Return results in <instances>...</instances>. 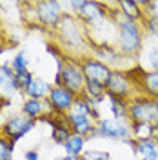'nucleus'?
<instances>
[{"mask_svg":"<svg viewBox=\"0 0 158 160\" xmlns=\"http://www.w3.org/2000/svg\"><path fill=\"white\" fill-rule=\"evenodd\" d=\"M53 35L57 37V44L67 57L71 58L86 57V51L89 49L87 29L80 24V20L73 13H64L58 28L53 31Z\"/></svg>","mask_w":158,"mask_h":160,"instance_id":"1","label":"nucleus"},{"mask_svg":"<svg viewBox=\"0 0 158 160\" xmlns=\"http://www.w3.org/2000/svg\"><path fill=\"white\" fill-rule=\"evenodd\" d=\"M146 42V33L140 22H131L118 17L116 20V49L127 57V58H136Z\"/></svg>","mask_w":158,"mask_h":160,"instance_id":"2","label":"nucleus"},{"mask_svg":"<svg viewBox=\"0 0 158 160\" xmlns=\"http://www.w3.org/2000/svg\"><path fill=\"white\" fill-rule=\"evenodd\" d=\"M129 106V122L149 124L155 129L158 128V100L149 98L146 95H135L127 102Z\"/></svg>","mask_w":158,"mask_h":160,"instance_id":"3","label":"nucleus"},{"mask_svg":"<svg viewBox=\"0 0 158 160\" xmlns=\"http://www.w3.org/2000/svg\"><path fill=\"white\" fill-rule=\"evenodd\" d=\"M57 69H60V73H62V88H66L77 97L84 95L86 78L82 75L78 58H71V57L57 58Z\"/></svg>","mask_w":158,"mask_h":160,"instance_id":"4","label":"nucleus"},{"mask_svg":"<svg viewBox=\"0 0 158 160\" xmlns=\"http://www.w3.org/2000/svg\"><path fill=\"white\" fill-rule=\"evenodd\" d=\"M64 4L57 0H44V2H33V15L37 20V26H40L44 31H53L58 28L60 20L64 17Z\"/></svg>","mask_w":158,"mask_h":160,"instance_id":"5","label":"nucleus"},{"mask_svg":"<svg viewBox=\"0 0 158 160\" xmlns=\"http://www.w3.org/2000/svg\"><path fill=\"white\" fill-rule=\"evenodd\" d=\"M122 71H126L129 80L133 82L136 95H146L149 98L158 100V71H147L142 66H135Z\"/></svg>","mask_w":158,"mask_h":160,"instance_id":"6","label":"nucleus"},{"mask_svg":"<svg viewBox=\"0 0 158 160\" xmlns=\"http://www.w3.org/2000/svg\"><path fill=\"white\" fill-rule=\"evenodd\" d=\"M75 17L80 20V24L86 28V29H95L104 26L109 18V9L107 4H98V2H86L84 0V6L80 8L78 13H75Z\"/></svg>","mask_w":158,"mask_h":160,"instance_id":"7","label":"nucleus"},{"mask_svg":"<svg viewBox=\"0 0 158 160\" xmlns=\"http://www.w3.org/2000/svg\"><path fill=\"white\" fill-rule=\"evenodd\" d=\"M35 126H37V120L29 118V117H26L24 113H20V115H11L6 118V122L0 126V133H2V137H6V138H9L11 142H18L20 138H24L29 131L35 129Z\"/></svg>","mask_w":158,"mask_h":160,"instance_id":"8","label":"nucleus"},{"mask_svg":"<svg viewBox=\"0 0 158 160\" xmlns=\"http://www.w3.org/2000/svg\"><path fill=\"white\" fill-rule=\"evenodd\" d=\"M106 91H107V98H120V100H129L136 95V89L133 86V82L129 80V77L126 75V71L122 69H113L111 73V78H109L107 86H106Z\"/></svg>","mask_w":158,"mask_h":160,"instance_id":"9","label":"nucleus"},{"mask_svg":"<svg viewBox=\"0 0 158 160\" xmlns=\"http://www.w3.org/2000/svg\"><path fill=\"white\" fill-rule=\"evenodd\" d=\"M78 64L86 80H93V82H98L102 86H107L111 73H113V68H109L107 64L100 62L98 58H95L91 55H86V57L78 58Z\"/></svg>","mask_w":158,"mask_h":160,"instance_id":"10","label":"nucleus"},{"mask_svg":"<svg viewBox=\"0 0 158 160\" xmlns=\"http://www.w3.org/2000/svg\"><path fill=\"white\" fill-rule=\"evenodd\" d=\"M77 98H78V97L73 95L71 91H67L66 88H62V86H53L51 91H49V97L46 98V102H47V106H49L51 113L64 117V115H67V113L73 109Z\"/></svg>","mask_w":158,"mask_h":160,"instance_id":"11","label":"nucleus"},{"mask_svg":"<svg viewBox=\"0 0 158 160\" xmlns=\"http://www.w3.org/2000/svg\"><path fill=\"white\" fill-rule=\"evenodd\" d=\"M96 137L126 142V140L131 138L129 122H122V120H115V118H102L96 124Z\"/></svg>","mask_w":158,"mask_h":160,"instance_id":"12","label":"nucleus"},{"mask_svg":"<svg viewBox=\"0 0 158 160\" xmlns=\"http://www.w3.org/2000/svg\"><path fill=\"white\" fill-rule=\"evenodd\" d=\"M66 120L71 126L73 135H80L84 138L96 137V122H93L87 115H82V113H77V111H69L66 115Z\"/></svg>","mask_w":158,"mask_h":160,"instance_id":"13","label":"nucleus"},{"mask_svg":"<svg viewBox=\"0 0 158 160\" xmlns=\"http://www.w3.org/2000/svg\"><path fill=\"white\" fill-rule=\"evenodd\" d=\"M20 91L17 88V78H15V71L11 68L9 62L0 64V98L13 100L15 95H18Z\"/></svg>","mask_w":158,"mask_h":160,"instance_id":"14","label":"nucleus"},{"mask_svg":"<svg viewBox=\"0 0 158 160\" xmlns=\"http://www.w3.org/2000/svg\"><path fill=\"white\" fill-rule=\"evenodd\" d=\"M116 6H118L122 18L131 20V22H140V24L146 18V13L142 11L136 0H120V2H116Z\"/></svg>","mask_w":158,"mask_h":160,"instance_id":"15","label":"nucleus"},{"mask_svg":"<svg viewBox=\"0 0 158 160\" xmlns=\"http://www.w3.org/2000/svg\"><path fill=\"white\" fill-rule=\"evenodd\" d=\"M22 113L29 118L37 120L38 122L46 113H51L49 111V106L46 100H35V98H26L22 102Z\"/></svg>","mask_w":158,"mask_h":160,"instance_id":"16","label":"nucleus"},{"mask_svg":"<svg viewBox=\"0 0 158 160\" xmlns=\"http://www.w3.org/2000/svg\"><path fill=\"white\" fill-rule=\"evenodd\" d=\"M140 66L144 69L149 68L147 71H158V40H153L149 44L144 42V48H142V64Z\"/></svg>","mask_w":158,"mask_h":160,"instance_id":"17","label":"nucleus"},{"mask_svg":"<svg viewBox=\"0 0 158 160\" xmlns=\"http://www.w3.org/2000/svg\"><path fill=\"white\" fill-rule=\"evenodd\" d=\"M51 84H47L44 78H38L35 77V80L31 82V86L24 91L26 98H35V100H46L49 97V91H51Z\"/></svg>","mask_w":158,"mask_h":160,"instance_id":"18","label":"nucleus"},{"mask_svg":"<svg viewBox=\"0 0 158 160\" xmlns=\"http://www.w3.org/2000/svg\"><path fill=\"white\" fill-rule=\"evenodd\" d=\"M136 157H140V160H158V146L155 140H136Z\"/></svg>","mask_w":158,"mask_h":160,"instance_id":"19","label":"nucleus"},{"mask_svg":"<svg viewBox=\"0 0 158 160\" xmlns=\"http://www.w3.org/2000/svg\"><path fill=\"white\" fill-rule=\"evenodd\" d=\"M86 144H87V138H84L80 135H71L69 140L64 144V151L69 157H82L84 149H86Z\"/></svg>","mask_w":158,"mask_h":160,"instance_id":"20","label":"nucleus"},{"mask_svg":"<svg viewBox=\"0 0 158 160\" xmlns=\"http://www.w3.org/2000/svg\"><path fill=\"white\" fill-rule=\"evenodd\" d=\"M109 109L113 113L115 120H122V122H129V106L126 100L120 98H109Z\"/></svg>","mask_w":158,"mask_h":160,"instance_id":"21","label":"nucleus"},{"mask_svg":"<svg viewBox=\"0 0 158 160\" xmlns=\"http://www.w3.org/2000/svg\"><path fill=\"white\" fill-rule=\"evenodd\" d=\"M131 128V137L135 140H149L155 135V128L149 124H142V122H129Z\"/></svg>","mask_w":158,"mask_h":160,"instance_id":"22","label":"nucleus"},{"mask_svg":"<svg viewBox=\"0 0 158 160\" xmlns=\"http://www.w3.org/2000/svg\"><path fill=\"white\" fill-rule=\"evenodd\" d=\"M84 95L102 104V102H104V98H106V95H107V91H106V86H102V84H98V82L86 80V86H84Z\"/></svg>","mask_w":158,"mask_h":160,"instance_id":"23","label":"nucleus"},{"mask_svg":"<svg viewBox=\"0 0 158 160\" xmlns=\"http://www.w3.org/2000/svg\"><path fill=\"white\" fill-rule=\"evenodd\" d=\"M11 68L15 71V75L17 73H24V71H29V55H27V51H18L13 58H11Z\"/></svg>","mask_w":158,"mask_h":160,"instance_id":"24","label":"nucleus"},{"mask_svg":"<svg viewBox=\"0 0 158 160\" xmlns=\"http://www.w3.org/2000/svg\"><path fill=\"white\" fill-rule=\"evenodd\" d=\"M142 28L147 38L158 40V17H146L142 22Z\"/></svg>","mask_w":158,"mask_h":160,"instance_id":"25","label":"nucleus"},{"mask_svg":"<svg viewBox=\"0 0 158 160\" xmlns=\"http://www.w3.org/2000/svg\"><path fill=\"white\" fill-rule=\"evenodd\" d=\"M15 153V142L6 137H0V160H13Z\"/></svg>","mask_w":158,"mask_h":160,"instance_id":"26","label":"nucleus"},{"mask_svg":"<svg viewBox=\"0 0 158 160\" xmlns=\"http://www.w3.org/2000/svg\"><path fill=\"white\" fill-rule=\"evenodd\" d=\"M15 78H17V88H18V91L24 93L31 86V82L35 80V75H33V71H24V73H17Z\"/></svg>","mask_w":158,"mask_h":160,"instance_id":"27","label":"nucleus"},{"mask_svg":"<svg viewBox=\"0 0 158 160\" xmlns=\"http://www.w3.org/2000/svg\"><path fill=\"white\" fill-rule=\"evenodd\" d=\"M84 157L87 160H111V155L107 151H86Z\"/></svg>","mask_w":158,"mask_h":160,"instance_id":"28","label":"nucleus"},{"mask_svg":"<svg viewBox=\"0 0 158 160\" xmlns=\"http://www.w3.org/2000/svg\"><path fill=\"white\" fill-rule=\"evenodd\" d=\"M24 160H40L38 149H27L26 155H24Z\"/></svg>","mask_w":158,"mask_h":160,"instance_id":"29","label":"nucleus"},{"mask_svg":"<svg viewBox=\"0 0 158 160\" xmlns=\"http://www.w3.org/2000/svg\"><path fill=\"white\" fill-rule=\"evenodd\" d=\"M9 106H11V100L0 98V113H2V109H4V108H9Z\"/></svg>","mask_w":158,"mask_h":160,"instance_id":"30","label":"nucleus"},{"mask_svg":"<svg viewBox=\"0 0 158 160\" xmlns=\"http://www.w3.org/2000/svg\"><path fill=\"white\" fill-rule=\"evenodd\" d=\"M58 160H87L84 155L82 157H69V155H66V157H62V158H58Z\"/></svg>","mask_w":158,"mask_h":160,"instance_id":"31","label":"nucleus"},{"mask_svg":"<svg viewBox=\"0 0 158 160\" xmlns=\"http://www.w3.org/2000/svg\"><path fill=\"white\" fill-rule=\"evenodd\" d=\"M6 49H7V46H6V42H2V40H0V57H2L4 53H6Z\"/></svg>","mask_w":158,"mask_h":160,"instance_id":"32","label":"nucleus"},{"mask_svg":"<svg viewBox=\"0 0 158 160\" xmlns=\"http://www.w3.org/2000/svg\"><path fill=\"white\" fill-rule=\"evenodd\" d=\"M153 140H155V144L158 146V128L155 129V135H153Z\"/></svg>","mask_w":158,"mask_h":160,"instance_id":"33","label":"nucleus"},{"mask_svg":"<svg viewBox=\"0 0 158 160\" xmlns=\"http://www.w3.org/2000/svg\"><path fill=\"white\" fill-rule=\"evenodd\" d=\"M0 137H2V133H0Z\"/></svg>","mask_w":158,"mask_h":160,"instance_id":"34","label":"nucleus"}]
</instances>
